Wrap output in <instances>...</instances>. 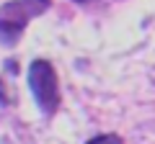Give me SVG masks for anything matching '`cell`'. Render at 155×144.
I'll return each mask as SVG.
<instances>
[{
  "label": "cell",
  "instance_id": "obj_1",
  "mask_svg": "<svg viewBox=\"0 0 155 144\" xmlns=\"http://www.w3.org/2000/svg\"><path fill=\"white\" fill-rule=\"evenodd\" d=\"M28 88L41 108V113L52 116L60 108V85H57V72L47 59H34L28 67Z\"/></svg>",
  "mask_w": 155,
  "mask_h": 144
},
{
  "label": "cell",
  "instance_id": "obj_2",
  "mask_svg": "<svg viewBox=\"0 0 155 144\" xmlns=\"http://www.w3.org/2000/svg\"><path fill=\"white\" fill-rule=\"evenodd\" d=\"M41 8H34L28 0H13L0 8V41L3 44H16L18 36L23 33L26 23L31 21Z\"/></svg>",
  "mask_w": 155,
  "mask_h": 144
},
{
  "label": "cell",
  "instance_id": "obj_3",
  "mask_svg": "<svg viewBox=\"0 0 155 144\" xmlns=\"http://www.w3.org/2000/svg\"><path fill=\"white\" fill-rule=\"evenodd\" d=\"M88 144H122V139L116 134H101V136H93Z\"/></svg>",
  "mask_w": 155,
  "mask_h": 144
},
{
  "label": "cell",
  "instance_id": "obj_4",
  "mask_svg": "<svg viewBox=\"0 0 155 144\" xmlns=\"http://www.w3.org/2000/svg\"><path fill=\"white\" fill-rule=\"evenodd\" d=\"M0 100H8V98H5V90H3V85H0Z\"/></svg>",
  "mask_w": 155,
  "mask_h": 144
},
{
  "label": "cell",
  "instance_id": "obj_5",
  "mask_svg": "<svg viewBox=\"0 0 155 144\" xmlns=\"http://www.w3.org/2000/svg\"><path fill=\"white\" fill-rule=\"evenodd\" d=\"M78 3H83V0H78Z\"/></svg>",
  "mask_w": 155,
  "mask_h": 144
}]
</instances>
